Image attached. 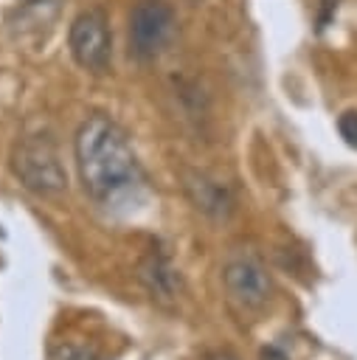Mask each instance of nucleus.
<instances>
[{
    "mask_svg": "<svg viewBox=\"0 0 357 360\" xmlns=\"http://www.w3.org/2000/svg\"><path fill=\"white\" fill-rule=\"evenodd\" d=\"M211 360H233L231 354H216V357H211Z\"/></svg>",
    "mask_w": 357,
    "mask_h": 360,
    "instance_id": "11",
    "label": "nucleus"
},
{
    "mask_svg": "<svg viewBox=\"0 0 357 360\" xmlns=\"http://www.w3.org/2000/svg\"><path fill=\"white\" fill-rule=\"evenodd\" d=\"M183 188H186V197L191 200V205L202 217H208L214 222L231 219V214H233V194L216 177H211L205 172H186L183 174Z\"/></svg>",
    "mask_w": 357,
    "mask_h": 360,
    "instance_id": "6",
    "label": "nucleus"
},
{
    "mask_svg": "<svg viewBox=\"0 0 357 360\" xmlns=\"http://www.w3.org/2000/svg\"><path fill=\"white\" fill-rule=\"evenodd\" d=\"M11 169L17 180L37 197H59L67 188V174L59 160V149L51 135H25L11 155Z\"/></svg>",
    "mask_w": 357,
    "mask_h": 360,
    "instance_id": "2",
    "label": "nucleus"
},
{
    "mask_svg": "<svg viewBox=\"0 0 357 360\" xmlns=\"http://www.w3.org/2000/svg\"><path fill=\"white\" fill-rule=\"evenodd\" d=\"M337 129H340V135L346 138L349 146H357V110H346L337 118Z\"/></svg>",
    "mask_w": 357,
    "mask_h": 360,
    "instance_id": "9",
    "label": "nucleus"
},
{
    "mask_svg": "<svg viewBox=\"0 0 357 360\" xmlns=\"http://www.w3.org/2000/svg\"><path fill=\"white\" fill-rule=\"evenodd\" d=\"M261 360H287V357H284L278 349H273V346H270V349H264V352H261Z\"/></svg>",
    "mask_w": 357,
    "mask_h": 360,
    "instance_id": "10",
    "label": "nucleus"
},
{
    "mask_svg": "<svg viewBox=\"0 0 357 360\" xmlns=\"http://www.w3.org/2000/svg\"><path fill=\"white\" fill-rule=\"evenodd\" d=\"M138 278H141V284L152 292V298H157V301H174L177 292H180V287H183L180 270H177L169 259L155 256V253L141 262Z\"/></svg>",
    "mask_w": 357,
    "mask_h": 360,
    "instance_id": "7",
    "label": "nucleus"
},
{
    "mask_svg": "<svg viewBox=\"0 0 357 360\" xmlns=\"http://www.w3.org/2000/svg\"><path fill=\"white\" fill-rule=\"evenodd\" d=\"M222 287L239 312H261L273 301V278L267 267L250 253H239L225 262Z\"/></svg>",
    "mask_w": 357,
    "mask_h": 360,
    "instance_id": "3",
    "label": "nucleus"
},
{
    "mask_svg": "<svg viewBox=\"0 0 357 360\" xmlns=\"http://www.w3.org/2000/svg\"><path fill=\"white\" fill-rule=\"evenodd\" d=\"M59 6H62V0H22L14 11H11V25L17 28V31H39V28H45L51 20H56V14H59Z\"/></svg>",
    "mask_w": 357,
    "mask_h": 360,
    "instance_id": "8",
    "label": "nucleus"
},
{
    "mask_svg": "<svg viewBox=\"0 0 357 360\" xmlns=\"http://www.w3.org/2000/svg\"><path fill=\"white\" fill-rule=\"evenodd\" d=\"M67 45L70 56L82 70L101 73L110 65L112 53V37H110V22L101 8H87L76 14L67 31Z\"/></svg>",
    "mask_w": 357,
    "mask_h": 360,
    "instance_id": "5",
    "label": "nucleus"
},
{
    "mask_svg": "<svg viewBox=\"0 0 357 360\" xmlns=\"http://www.w3.org/2000/svg\"><path fill=\"white\" fill-rule=\"evenodd\" d=\"M76 172L84 191L104 208L126 205L143 188V169L126 129L110 115H87L73 138Z\"/></svg>",
    "mask_w": 357,
    "mask_h": 360,
    "instance_id": "1",
    "label": "nucleus"
},
{
    "mask_svg": "<svg viewBox=\"0 0 357 360\" xmlns=\"http://www.w3.org/2000/svg\"><path fill=\"white\" fill-rule=\"evenodd\" d=\"M177 22L163 0H141L129 14V48L138 59H157L174 39Z\"/></svg>",
    "mask_w": 357,
    "mask_h": 360,
    "instance_id": "4",
    "label": "nucleus"
},
{
    "mask_svg": "<svg viewBox=\"0 0 357 360\" xmlns=\"http://www.w3.org/2000/svg\"><path fill=\"white\" fill-rule=\"evenodd\" d=\"M191 3H202V0H191Z\"/></svg>",
    "mask_w": 357,
    "mask_h": 360,
    "instance_id": "12",
    "label": "nucleus"
}]
</instances>
